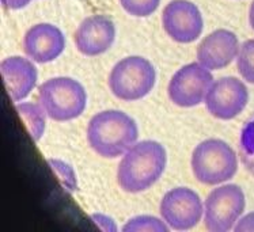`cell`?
Returning a JSON list of instances; mask_svg holds the SVG:
<instances>
[{"instance_id": "cell-11", "label": "cell", "mask_w": 254, "mask_h": 232, "mask_svg": "<svg viewBox=\"0 0 254 232\" xmlns=\"http://www.w3.org/2000/svg\"><path fill=\"white\" fill-rule=\"evenodd\" d=\"M75 45L83 56L104 55L116 40V26L105 15H91L82 21L75 31Z\"/></svg>"}, {"instance_id": "cell-3", "label": "cell", "mask_w": 254, "mask_h": 232, "mask_svg": "<svg viewBox=\"0 0 254 232\" xmlns=\"http://www.w3.org/2000/svg\"><path fill=\"white\" fill-rule=\"evenodd\" d=\"M38 103L49 118L65 122L82 116L87 105V93L83 84L76 79L52 77L38 88Z\"/></svg>"}, {"instance_id": "cell-7", "label": "cell", "mask_w": 254, "mask_h": 232, "mask_svg": "<svg viewBox=\"0 0 254 232\" xmlns=\"http://www.w3.org/2000/svg\"><path fill=\"white\" fill-rule=\"evenodd\" d=\"M211 71L200 62H190L177 71L167 86V95L180 108H193L205 102L212 86Z\"/></svg>"}, {"instance_id": "cell-2", "label": "cell", "mask_w": 254, "mask_h": 232, "mask_svg": "<svg viewBox=\"0 0 254 232\" xmlns=\"http://www.w3.org/2000/svg\"><path fill=\"white\" fill-rule=\"evenodd\" d=\"M136 121L121 110H104L91 117L87 141L91 150L106 159L119 158L137 143Z\"/></svg>"}, {"instance_id": "cell-19", "label": "cell", "mask_w": 254, "mask_h": 232, "mask_svg": "<svg viewBox=\"0 0 254 232\" xmlns=\"http://www.w3.org/2000/svg\"><path fill=\"white\" fill-rule=\"evenodd\" d=\"M120 4L129 15L145 18L158 10L161 0H120Z\"/></svg>"}, {"instance_id": "cell-18", "label": "cell", "mask_w": 254, "mask_h": 232, "mask_svg": "<svg viewBox=\"0 0 254 232\" xmlns=\"http://www.w3.org/2000/svg\"><path fill=\"white\" fill-rule=\"evenodd\" d=\"M48 165L51 166V169L55 171L59 180L62 182V185L67 189L68 191H75L78 189V180H76V174L69 165L65 162L59 159H48Z\"/></svg>"}, {"instance_id": "cell-20", "label": "cell", "mask_w": 254, "mask_h": 232, "mask_svg": "<svg viewBox=\"0 0 254 232\" xmlns=\"http://www.w3.org/2000/svg\"><path fill=\"white\" fill-rule=\"evenodd\" d=\"M234 231L235 232H249L254 231V212L246 215L245 217H242L241 220H238V223L235 224L234 227Z\"/></svg>"}, {"instance_id": "cell-23", "label": "cell", "mask_w": 254, "mask_h": 232, "mask_svg": "<svg viewBox=\"0 0 254 232\" xmlns=\"http://www.w3.org/2000/svg\"><path fill=\"white\" fill-rule=\"evenodd\" d=\"M249 23H250V26H252V29H253V30H254V0H253V3L250 4Z\"/></svg>"}, {"instance_id": "cell-4", "label": "cell", "mask_w": 254, "mask_h": 232, "mask_svg": "<svg viewBox=\"0 0 254 232\" xmlns=\"http://www.w3.org/2000/svg\"><path fill=\"white\" fill-rule=\"evenodd\" d=\"M190 167L200 183L220 185L235 176L238 171V156L223 140L207 139L193 151Z\"/></svg>"}, {"instance_id": "cell-10", "label": "cell", "mask_w": 254, "mask_h": 232, "mask_svg": "<svg viewBox=\"0 0 254 232\" xmlns=\"http://www.w3.org/2000/svg\"><path fill=\"white\" fill-rule=\"evenodd\" d=\"M162 25L173 41L190 44L201 36L204 19L198 7L189 0H171L163 8Z\"/></svg>"}, {"instance_id": "cell-17", "label": "cell", "mask_w": 254, "mask_h": 232, "mask_svg": "<svg viewBox=\"0 0 254 232\" xmlns=\"http://www.w3.org/2000/svg\"><path fill=\"white\" fill-rule=\"evenodd\" d=\"M170 228L166 223L163 222V219H158L154 216H136L130 219L129 222L125 223L123 227L124 232H137V231H145V232H166Z\"/></svg>"}, {"instance_id": "cell-21", "label": "cell", "mask_w": 254, "mask_h": 232, "mask_svg": "<svg viewBox=\"0 0 254 232\" xmlns=\"http://www.w3.org/2000/svg\"><path fill=\"white\" fill-rule=\"evenodd\" d=\"M244 148L246 151H254V121L249 122V126L245 129Z\"/></svg>"}, {"instance_id": "cell-16", "label": "cell", "mask_w": 254, "mask_h": 232, "mask_svg": "<svg viewBox=\"0 0 254 232\" xmlns=\"http://www.w3.org/2000/svg\"><path fill=\"white\" fill-rule=\"evenodd\" d=\"M237 68L246 82L254 84V40H248L241 45Z\"/></svg>"}, {"instance_id": "cell-13", "label": "cell", "mask_w": 254, "mask_h": 232, "mask_svg": "<svg viewBox=\"0 0 254 232\" xmlns=\"http://www.w3.org/2000/svg\"><path fill=\"white\" fill-rule=\"evenodd\" d=\"M239 49L238 37L233 31L218 29L204 37L198 44L197 61L209 71L222 69L238 57Z\"/></svg>"}, {"instance_id": "cell-8", "label": "cell", "mask_w": 254, "mask_h": 232, "mask_svg": "<svg viewBox=\"0 0 254 232\" xmlns=\"http://www.w3.org/2000/svg\"><path fill=\"white\" fill-rule=\"evenodd\" d=\"M159 212L170 230L188 231L197 226L204 213V204L189 187H174L161 200Z\"/></svg>"}, {"instance_id": "cell-9", "label": "cell", "mask_w": 254, "mask_h": 232, "mask_svg": "<svg viewBox=\"0 0 254 232\" xmlns=\"http://www.w3.org/2000/svg\"><path fill=\"white\" fill-rule=\"evenodd\" d=\"M249 102V91L242 80L234 76L213 80L205 98L207 110L218 119H233L242 113Z\"/></svg>"}, {"instance_id": "cell-1", "label": "cell", "mask_w": 254, "mask_h": 232, "mask_svg": "<svg viewBox=\"0 0 254 232\" xmlns=\"http://www.w3.org/2000/svg\"><path fill=\"white\" fill-rule=\"evenodd\" d=\"M167 165L165 147L155 140H143L123 155L117 183L127 193H141L155 185Z\"/></svg>"}, {"instance_id": "cell-15", "label": "cell", "mask_w": 254, "mask_h": 232, "mask_svg": "<svg viewBox=\"0 0 254 232\" xmlns=\"http://www.w3.org/2000/svg\"><path fill=\"white\" fill-rule=\"evenodd\" d=\"M16 112L34 141H40L47 128V113L40 103L22 102L15 106Z\"/></svg>"}, {"instance_id": "cell-6", "label": "cell", "mask_w": 254, "mask_h": 232, "mask_svg": "<svg viewBox=\"0 0 254 232\" xmlns=\"http://www.w3.org/2000/svg\"><path fill=\"white\" fill-rule=\"evenodd\" d=\"M246 206L244 190L238 185L215 187L204 202V224L211 232L231 231Z\"/></svg>"}, {"instance_id": "cell-14", "label": "cell", "mask_w": 254, "mask_h": 232, "mask_svg": "<svg viewBox=\"0 0 254 232\" xmlns=\"http://www.w3.org/2000/svg\"><path fill=\"white\" fill-rule=\"evenodd\" d=\"M0 69L5 90L14 102H21L36 87L38 72L30 58L21 56L7 57L1 61Z\"/></svg>"}, {"instance_id": "cell-5", "label": "cell", "mask_w": 254, "mask_h": 232, "mask_svg": "<svg viewBox=\"0 0 254 232\" xmlns=\"http://www.w3.org/2000/svg\"><path fill=\"white\" fill-rule=\"evenodd\" d=\"M156 82V72L150 60L129 56L120 60L109 75V88L117 99L135 102L151 93Z\"/></svg>"}, {"instance_id": "cell-12", "label": "cell", "mask_w": 254, "mask_h": 232, "mask_svg": "<svg viewBox=\"0 0 254 232\" xmlns=\"http://www.w3.org/2000/svg\"><path fill=\"white\" fill-rule=\"evenodd\" d=\"M65 49L63 31L51 23L31 26L23 37V51L33 61L40 64L55 61Z\"/></svg>"}, {"instance_id": "cell-22", "label": "cell", "mask_w": 254, "mask_h": 232, "mask_svg": "<svg viewBox=\"0 0 254 232\" xmlns=\"http://www.w3.org/2000/svg\"><path fill=\"white\" fill-rule=\"evenodd\" d=\"M31 0H1V4L7 10H19L26 7Z\"/></svg>"}]
</instances>
